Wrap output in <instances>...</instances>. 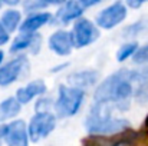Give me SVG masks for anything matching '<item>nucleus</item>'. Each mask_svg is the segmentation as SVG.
<instances>
[{
    "label": "nucleus",
    "mask_w": 148,
    "mask_h": 146,
    "mask_svg": "<svg viewBox=\"0 0 148 146\" xmlns=\"http://www.w3.org/2000/svg\"><path fill=\"white\" fill-rule=\"evenodd\" d=\"M134 83L137 85L135 69H119L98 85L94 93V102L114 105L116 110L124 112L130 107Z\"/></svg>",
    "instance_id": "f257e3e1"
},
{
    "label": "nucleus",
    "mask_w": 148,
    "mask_h": 146,
    "mask_svg": "<svg viewBox=\"0 0 148 146\" xmlns=\"http://www.w3.org/2000/svg\"><path fill=\"white\" fill-rule=\"evenodd\" d=\"M116 110L114 105L94 102L85 119V129L91 135H115L128 129L130 122L122 117L112 116Z\"/></svg>",
    "instance_id": "f03ea898"
},
{
    "label": "nucleus",
    "mask_w": 148,
    "mask_h": 146,
    "mask_svg": "<svg viewBox=\"0 0 148 146\" xmlns=\"http://www.w3.org/2000/svg\"><path fill=\"white\" fill-rule=\"evenodd\" d=\"M84 100H85L84 90L60 85L58 89V97L53 103V109L60 117H72L81 110Z\"/></svg>",
    "instance_id": "7ed1b4c3"
},
{
    "label": "nucleus",
    "mask_w": 148,
    "mask_h": 146,
    "mask_svg": "<svg viewBox=\"0 0 148 146\" xmlns=\"http://www.w3.org/2000/svg\"><path fill=\"white\" fill-rule=\"evenodd\" d=\"M56 128V116L52 112L36 113L30 117L27 125V135L29 141L33 143L48 138Z\"/></svg>",
    "instance_id": "20e7f679"
},
{
    "label": "nucleus",
    "mask_w": 148,
    "mask_h": 146,
    "mask_svg": "<svg viewBox=\"0 0 148 146\" xmlns=\"http://www.w3.org/2000/svg\"><path fill=\"white\" fill-rule=\"evenodd\" d=\"M71 33H72L75 48L79 49L92 45L101 36L98 26L94 22H91L89 19H85V17H81L73 23V27H72Z\"/></svg>",
    "instance_id": "39448f33"
},
{
    "label": "nucleus",
    "mask_w": 148,
    "mask_h": 146,
    "mask_svg": "<svg viewBox=\"0 0 148 146\" xmlns=\"http://www.w3.org/2000/svg\"><path fill=\"white\" fill-rule=\"evenodd\" d=\"M29 60L25 54H19L14 59L0 66V86L6 88L17 82L23 75L27 73Z\"/></svg>",
    "instance_id": "423d86ee"
},
{
    "label": "nucleus",
    "mask_w": 148,
    "mask_h": 146,
    "mask_svg": "<svg viewBox=\"0 0 148 146\" xmlns=\"http://www.w3.org/2000/svg\"><path fill=\"white\" fill-rule=\"evenodd\" d=\"M128 16V7L122 1H115L108 7L102 9L97 14V26L101 29H114L121 24Z\"/></svg>",
    "instance_id": "0eeeda50"
},
{
    "label": "nucleus",
    "mask_w": 148,
    "mask_h": 146,
    "mask_svg": "<svg viewBox=\"0 0 148 146\" xmlns=\"http://www.w3.org/2000/svg\"><path fill=\"white\" fill-rule=\"evenodd\" d=\"M3 141L7 146H29L27 126L23 120H13L6 125V133Z\"/></svg>",
    "instance_id": "6e6552de"
},
{
    "label": "nucleus",
    "mask_w": 148,
    "mask_h": 146,
    "mask_svg": "<svg viewBox=\"0 0 148 146\" xmlns=\"http://www.w3.org/2000/svg\"><path fill=\"white\" fill-rule=\"evenodd\" d=\"M49 49L56 53L58 56H68L71 54L72 49L75 48L73 45V39H72V33L68 30H56L50 35L49 40H48Z\"/></svg>",
    "instance_id": "1a4fd4ad"
},
{
    "label": "nucleus",
    "mask_w": 148,
    "mask_h": 146,
    "mask_svg": "<svg viewBox=\"0 0 148 146\" xmlns=\"http://www.w3.org/2000/svg\"><path fill=\"white\" fill-rule=\"evenodd\" d=\"M84 12L85 7L82 1H66L62 3V6L58 9L56 14L52 16V19L56 20L59 24H68L71 22H76L78 19H81Z\"/></svg>",
    "instance_id": "9d476101"
},
{
    "label": "nucleus",
    "mask_w": 148,
    "mask_h": 146,
    "mask_svg": "<svg viewBox=\"0 0 148 146\" xmlns=\"http://www.w3.org/2000/svg\"><path fill=\"white\" fill-rule=\"evenodd\" d=\"M42 46V36L39 33H20L12 43L10 52L20 53L23 50H30L32 54H36Z\"/></svg>",
    "instance_id": "9b49d317"
},
{
    "label": "nucleus",
    "mask_w": 148,
    "mask_h": 146,
    "mask_svg": "<svg viewBox=\"0 0 148 146\" xmlns=\"http://www.w3.org/2000/svg\"><path fill=\"white\" fill-rule=\"evenodd\" d=\"M98 80H99V73L97 70L85 69V70H78V72L71 73L68 76V83H69L68 86L85 92V89L92 88L94 85H97Z\"/></svg>",
    "instance_id": "f8f14e48"
},
{
    "label": "nucleus",
    "mask_w": 148,
    "mask_h": 146,
    "mask_svg": "<svg viewBox=\"0 0 148 146\" xmlns=\"http://www.w3.org/2000/svg\"><path fill=\"white\" fill-rule=\"evenodd\" d=\"M46 83L42 80V79H36V80H32L29 82L26 86L23 88H19L17 92H16V99L20 105H26L29 102H32L33 99H36L38 96H42L46 93Z\"/></svg>",
    "instance_id": "ddd939ff"
},
{
    "label": "nucleus",
    "mask_w": 148,
    "mask_h": 146,
    "mask_svg": "<svg viewBox=\"0 0 148 146\" xmlns=\"http://www.w3.org/2000/svg\"><path fill=\"white\" fill-rule=\"evenodd\" d=\"M52 20V13L49 12H39L29 14L22 23H20V33H38L40 27H43L46 23Z\"/></svg>",
    "instance_id": "4468645a"
},
{
    "label": "nucleus",
    "mask_w": 148,
    "mask_h": 146,
    "mask_svg": "<svg viewBox=\"0 0 148 146\" xmlns=\"http://www.w3.org/2000/svg\"><path fill=\"white\" fill-rule=\"evenodd\" d=\"M22 110V105L17 102L14 96L6 97L4 100L0 102V123L14 119Z\"/></svg>",
    "instance_id": "2eb2a0df"
},
{
    "label": "nucleus",
    "mask_w": 148,
    "mask_h": 146,
    "mask_svg": "<svg viewBox=\"0 0 148 146\" xmlns=\"http://www.w3.org/2000/svg\"><path fill=\"white\" fill-rule=\"evenodd\" d=\"M0 23L3 24V27L7 30V33H13L14 30H17L20 27L22 23V13L17 9H7L3 12L1 17H0Z\"/></svg>",
    "instance_id": "dca6fc26"
},
{
    "label": "nucleus",
    "mask_w": 148,
    "mask_h": 146,
    "mask_svg": "<svg viewBox=\"0 0 148 146\" xmlns=\"http://www.w3.org/2000/svg\"><path fill=\"white\" fill-rule=\"evenodd\" d=\"M137 49H138V43L137 42H130V43L122 45L116 52V60L118 62H124L128 57H132L134 53L137 52Z\"/></svg>",
    "instance_id": "f3484780"
},
{
    "label": "nucleus",
    "mask_w": 148,
    "mask_h": 146,
    "mask_svg": "<svg viewBox=\"0 0 148 146\" xmlns=\"http://www.w3.org/2000/svg\"><path fill=\"white\" fill-rule=\"evenodd\" d=\"M132 97L140 103V105H147L148 103V82L138 83L134 89Z\"/></svg>",
    "instance_id": "a211bd4d"
},
{
    "label": "nucleus",
    "mask_w": 148,
    "mask_h": 146,
    "mask_svg": "<svg viewBox=\"0 0 148 146\" xmlns=\"http://www.w3.org/2000/svg\"><path fill=\"white\" fill-rule=\"evenodd\" d=\"M145 29H147V23H145L144 20H140V22H137V23H132V24L127 26L122 33H124L125 37H135V36L141 35Z\"/></svg>",
    "instance_id": "6ab92c4d"
},
{
    "label": "nucleus",
    "mask_w": 148,
    "mask_h": 146,
    "mask_svg": "<svg viewBox=\"0 0 148 146\" xmlns=\"http://www.w3.org/2000/svg\"><path fill=\"white\" fill-rule=\"evenodd\" d=\"M50 4H53V3H49V1H35V0H32V1H26V3L23 4V7H25V10H26L29 14H32V13L43 12V9H46Z\"/></svg>",
    "instance_id": "aec40b11"
},
{
    "label": "nucleus",
    "mask_w": 148,
    "mask_h": 146,
    "mask_svg": "<svg viewBox=\"0 0 148 146\" xmlns=\"http://www.w3.org/2000/svg\"><path fill=\"white\" fill-rule=\"evenodd\" d=\"M132 62L135 65H143L147 66L148 65V45H144L141 48L137 49V52L132 56Z\"/></svg>",
    "instance_id": "412c9836"
},
{
    "label": "nucleus",
    "mask_w": 148,
    "mask_h": 146,
    "mask_svg": "<svg viewBox=\"0 0 148 146\" xmlns=\"http://www.w3.org/2000/svg\"><path fill=\"white\" fill-rule=\"evenodd\" d=\"M53 100L49 97H40L36 105H35V109H36V113H42V112H50L53 109Z\"/></svg>",
    "instance_id": "4be33fe9"
},
{
    "label": "nucleus",
    "mask_w": 148,
    "mask_h": 146,
    "mask_svg": "<svg viewBox=\"0 0 148 146\" xmlns=\"http://www.w3.org/2000/svg\"><path fill=\"white\" fill-rule=\"evenodd\" d=\"M9 39H10V35H9L7 30L3 27V24L0 23V46L6 45V43L9 42Z\"/></svg>",
    "instance_id": "5701e85b"
},
{
    "label": "nucleus",
    "mask_w": 148,
    "mask_h": 146,
    "mask_svg": "<svg viewBox=\"0 0 148 146\" xmlns=\"http://www.w3.org/2000/svg\"><path fill=\"white\" fill-rule=\"evenodd\" d=\"M125 6L128 7H134V9H137V7H140V6H143V1H128V3H125Z\"/></svg>",
    "instance_id": "b1692460"
},
{
    "label": "nucleus",
    "mask_w": 148,
    "mask_h": 146,
    "mask_svg": "<svg viewBox=\"0 0 148 146\" xmlns=\"http://www.w3.org/2000/svg\"><path fill=\"white\" fill-rule=\"evenodd\" d=\"M4 133H6V125H3V123H0V139H3V136H4Z\"/></svg>",
    "instance_id": "393cba45"
},
{
    "label": "nucleus",
    "mask_w": 148,
    "mask_h": 146,
    "mask_svg": "<svg viewBox=\"0 0 148 146\" xmlns=\"http://www.w3.org/2000/svg\"><path fill=\"white\" fill-rule=\"evenodd\" d=\"M114 146H130L128 142H118V143H115Z\"/></svg>",
    "instance_id": "a878e982"
},
{
    "label": "nucleus",
    "mask_w": 148,
    "mask_h": 146,
    "mask_svg": "<svg viewBox=\"0 0 148 146\" xmlns=\"http://www.w3.org/2000/svg\"><path fill=\"white\" fill-rule=\"evenodd\" d=\"M3 59H4V53H3V50L0 49V66H1V63H3Z\"/></svg>",
    "instance_id": "bb28decb"
},
{
    "label": "nucleus",
    "mask_w": 148,
    "mask_h": 146,
    "mask_svg": "<svg viewBox=\"0 0 148 146\" xmlns=\"http://www.w3.org/2000/svg\"><path fill=\"white\" fill-rule=\"evenodd\" d=\"M0 7H1V1H0Z\"/></svg>",
    "instance_id": "cd10ccee"
},
{
    "label": "nucleus",
    "mask_w": 148,
    "mask_h": 146,
    "mask_svg": "<svg viewBox=\"0 0 148 146\" xmlns=\"http://www.w3.org/2000/svg\"><path fill=\"white\" fill-rule=\"evenodd\" d=\"M0 146H1V141H0Z\"/></svg>",
    "instance_id": "c85d7f7f"
}]
</instances>
